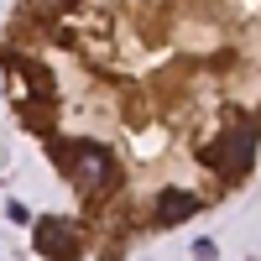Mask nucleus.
Instances as JSON below:
<instances>
[{
	"label": "nucleus",
	"mask_w": 261,
	"mask_h": 261,
	"mask_svg": "<svg viewBox=\"0 0 261 261\" xmlns=\"http://www.w3.org/2000/svg\"><path fill=\"white\" fill-rule=\"evenodd\" d=\"M58 157H63V167H68L84 188H94V193L115 188V157L99 141H58Z\"/></svg>",
	"instance_id": "f257e3e1"
},
{
	"label": "nucleus",
	"mask_w": 261,
	"mask_h": 261,
	"mask_svg": "<svg viewBox=\"0 0 261 261\" xmlns=\"http://www.w3.org/2000/svg\"><path fill=\"white\" fill-rule=\"evenodd\" d=\"M42 6H58V11H63V6H73V0H42Z\"/></svg>",
	"instance_id": "39448f33"
},
{
	"label": "nucleus",
	"mask_w": 261,
	"mask_h": 261,
	"mask_svg": "<svg viewBox=\"0 0 261 261\" xmlns=\"http://www.w3.org/2000/svg\"><path fill=\"white\" fill-rule=\"evenodd\" d=\"M193 209H199V199H193V193H183V188H167V193H157V220H162V225H178V220H188Z\"/></svg>",
	"instance_id": "20e7f679"
},
{
	"label": "nucleus",
	"mask_w": 261,
	"mask_h": 261,
	"mask_svg": "<svg viewBox=\"0 0 261 261\" xmlns=\"http://www.w3.org/2000/svg\"><path fill=\"white\" fill-rule=\"evenodd\" d=\"M32 241H37V251L47 256V261H73V256L84 251V246H79V230H73L68 220H42Z\"/></svg>",
	"instance_id": "7ed1b4c3"
},
{
	"label": "nucleus",
	"mask_w": 261,
	"mask_h": 261,
	"mask_svg": "<svg viewBox=\"0 0 261 261\" xmlns=\"http://www.w3.org/2000/svg\"><path fill=\"white\" fill-rule=\"evenodd\" d=\"M251 157H256V125H235V130H225L220 141L204 146V162L220 172L225 183H235L241 172H251Z\"/></svg>",
	"instance_id": "f03ea898"
}]
</instances>
